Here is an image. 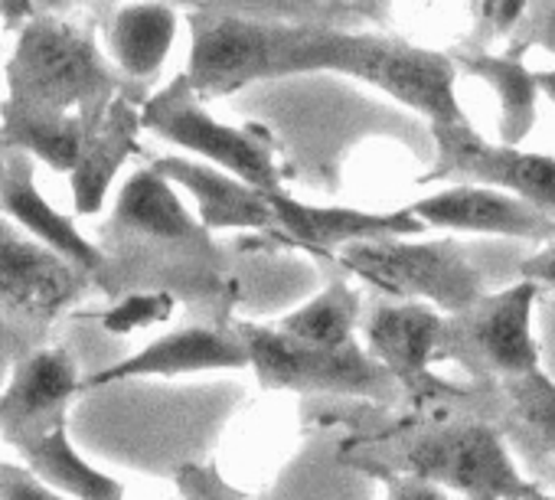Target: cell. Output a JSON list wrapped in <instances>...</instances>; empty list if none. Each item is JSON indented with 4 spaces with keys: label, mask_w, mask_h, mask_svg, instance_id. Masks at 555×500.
<instances>
[{
    "label": "cell",
    "mask_w": 555,
    "mask_h": 500,
    "mask_svg": "<svg viewBox=\"0 0 555 500\" xmlns=\"http://www.w3.org/2000/svg\"><path fill=\"white\" fill-rule=\"evenodd\" d=\"M340 73L422 112L431 125L467 121L454 92V60L389 37L292 24L285 76Z\"/></svg>",
    "instance_id": "obj_1"
},
{
    "label": "cell",
    "mask_w": 555,
    "mask_h": 500,
    "mask_svg": "<svg viewBox=\"0 0 555 500\" xmlns=\"http://www.w3.org/2000/svg\"><path fill=\"white\" fill-rule=\"evenodd\" d=\"M4 102L17 108L95 118L128 86L92 34L63 17L34 14L17 30L4 66Z\"/></svg>",
    "instance_id": "obj_2"
},
{
    "label": "cell",
    "mask_w": 555,
    "mask_h": 500,
    "mask_svg": "<svg viewBox=\"0 0 555 500\" xmlns=\"http://www.w3.org/2000/svg\"><path fill=\"white\" fill-rule=\"evenodd\" d=\"M353 461L431 480L464 500H555L519 474L500 428L480 419L418 425Z\"/></svg>",
    "instance_id": "obj_3"
},
{
    "label": "cell",
    "mask_w": 555,
    "mask_h": 500,
    "mask_svg": "<svg viewBox=\"0 0 555 500\" xmlns=\"http://www.w3.org/2000/svg\"><path fill=\"white\" fill-rule=\"evenodd\" d=\"M337 269L363 279L396 302L431 305L444 318L474 308L487 295L483 275L454 242H357L334 256Z\"/></svg>",
    "instance_id": "obj_4"
},
{
    "label": "cell",
    "mask_w": 555,
    "mask_h": 500,
    "mask_svg": "<svg viewBox=\"0 0 555 500\" xmlns=\"http://www.w3.org/2000/svg\"><path fill=\"white\" fill-rule=\"evenodd\" d=\"M251 370L264 389H298V393H337L389 402L399 386L389 370L360 344L311 347L274 324H238Z\"/></svg>",
    "instance_id": "obj_5"
},
{
    "label": "cell",
    "mask_w": 555,
    "mask_h": 500,
    "mask_svg": "<svg viewBox=\"0 0 555 500\" xmlns=\"http://www.w3.org/2000/svg\"><path fill=\"white\" fill-rule=\"evenodd\" d=\"M141 121L160 141L193 151L206 164L258 187L268 193H282V167L271 138L258 125L232 128L212 118L199 95L190 89L186 76H177L167 89L151 95L141 108Z\"/></svg>",
    "instance_id": "obj_6"
},
{
    "label": "cell",
    "mask_w": 555,
    "mask_h": 500,
    "mask_svg": "<svg viewBox=\"0 0 555 500\" xmlns=\"http://www.w3.org/2000/svg\"><path fill=\"white\" fill-rule=\"evenodd\" d=\"M539 285L516 282L487 292L474 308L444 321L438 360H454L483 383L513 380L539 370V344L532 337V305Z\"/></svg>",
    "instance_id": "obj_7"
},
{
    "label": "cell",
    "mask_w": 555,
    "mask_h": 500,
    "mask_svg": "<svg viewBox=\"0 0 555 500\" xmlns=\"http://www.w3.org/2000/svg\"><path fill=\"white\" fill-rule=\"evenodd\" d=\"M288 24L196 14L186 82L199 99H222L261 79H282V47Z\"/></svg>",
    "instance_id": "obj_8"
},
{
    "label": "cell",
    "mask_w": 555,
    "mask_h": 500,
    "mask_svg": "<svg viewBox=\"0 0 555 500\" xmlns=\"http://www.w3.org/2000/svg\"><path fill=\"white\" fill-rule=\"evenodd\" d=\"M435 164L422 177L425 183L451 180L470 187H490L513 193L555 216V161L545 154H526L513 144H490L470 121L431 125Z\"/></svg>",
    "instance_id": "obj_9"
},
{
    "label": "cell",
    "mask_w": 555,
    "mask_h": 500,
    "mask_svg": "<svg viewBox=\"0 0 555 500\" xmlns=\"http://www.w3.org/2000/svg\"><path fill=\"white\" fill-rule=\"evenodd\" d=\"M444 315L418 302H376L363 318L370 354L389 370L396 386L418 406L464 396L461 386L441 380L431 363L438 360L444 337Z\"/></svg>",
    "instance_id": "obj_10"
},
{
    "label": "cell",
    "mask_w": 555,
    "mask_h": 500,
    "mask_svg": "<svg viewBox=\"0 0 555 500\" xmlns=\"http://www.w3.org/2000/svg\"><path fill=\"white\" fill-rule=\"evenodd\" d=\"M86 292V272L66 262L0 213V311L24 321H53Z\"/></svg>",
    "instance_id": "obj_11"
},
{
    "label": "cell",
    "mask_w": 555,
    "mask_h": 500,
    "mask_svg": "<svg viewBox=\"0 0 555 500\" xmlns=\"http://www.w3.org/2000/svg\"><path fill=\"white\" fill-rule=\"evenodd\" d=\"M278 213V235L308 248L314 256L334 259L340 248L357 242H386V239H409L425 229V222L405 206L392 213H370L350 206H311L292 200L285 190L271 193Z\"/></svg>",
    "instance_id": "obj_12"
},
{
    "label": "cell",
    "mask_w": 555,
    "mask_h": 500,
    "mask_svg": "<svg viewBox=\"0 0 555 500\" xmlns=\"http://www.w3.org/2000/svg\"><path fill=\"white\" fill-rule=\"evenodd\" d=\"M0 213L17 229L50 245L66 262L95 275L105 269V253L82 235L69 213H60L37 183V161L21 151H0Z\"/></svg>",
    "instance_id": "obj_13"
},
{
    "label": "cell",
    "mask_w": 555,
    "mask_h": 500,
    "mask_svg": "<svg viewBox=\"0 0 555 500\" xmlns=\"http://www.w3.org/2000/svg\"><path fill=\"white\" fill-rule=\"evenodd\" d=\"M251 367L245 341L235 328H183L173 334H164L141 347L138 354L92 373L82 380V389L115 386L125 380H157V376H190V373H216V370H245Z\"/></svg>",
    "instance_id": "obj_14"
},
{
    "label": "cell",
    "mask_w": 555,
    "mask_h": 500,
    "mask_svg": "<svg viewBox=\"0 0 555 500\" xmlns=\"http://www.w3.org/2000/svg\"><path fill=\"white\" fill-rule=\"evenodd\" d=\"M425 226L477 232V235H506L526 242H552L555 239V216L490 187L454 183L441 193L422 196L409 206Z\"/></svg>",
    "instance_id": "obj_15"
},
{
    "label": "cell",
    "mask_w": 555,
    "mask_h": 500,
    "mask_svg": "<svg viewBox=\"0 0 555 500\" xmlns=\"http://www.w3.org/2000/svg\"><path fill=\"white\" fill-rule=\"evenodd\" d=\"M151 167L164 174L177 190L190 193L203 229H261L278 232V213L268 190H258L206 161L154 157Z\"/></svg>",
    "instance_id": "obj_16"
},
{
    "label": "cell",
    "mask_w": 555,
    "mask_h": 500,
    "mask_svg": "<svg viewBox=\"0 0 555 500\" xmlns=\"http://www.w3.org/2000/svg\"><path fill=\"white\" fill-rule=\"evenodd\" d=\"M141 108H144L141 99H134L131 92H121L102 115L89 118L82 157L76 170L69 174L73 203L79 216H95L105 206L118 170L138 151V131L144 128Z\"/></svg>",
    "instance_id": "obj_17"
},
{
    "label": "cell",
    "mask_w": 555,
    "mask_h": 500,
    "mask_svg": "<svg viewBox=\"0 0 555 500\" xmlns=\"http://www.w3.org/2000/svg\"><path fill=\"white\" fill-rule=\"evenodd\" d=\"M76 393H82V376L66 350L30 354L0 393V432L14 445L34 428L63 419Z\"/></svg>",
    "instance_id": "obj_18"
},
{
    "label": "cell",
    "mask_w": 555,
    "mask_h": 500,
    "mask_svg": "<svg viewBox=\"0 0 555 500\" xmlns=\"http://www.w3.org/2000/svg\"><path fill=\"white\" fill-rule=\"evenodd\" d=\"M112 229L144 239H160V242H206L203 222L193 219L177 187L151 164L134 170L118 190L112 209Z\"/></svg>",
    "instance_id": "obj_19"
},
{
    "label": "cell",
    "mask_w": 555,
    "mask_h": 500,
    "mask_svg": "<svg viewBox=\"0 0 555 500\" xmlns=\"http://www.w3.org/2000/svg\"><path fill=\"white\" fill-rule=\"evenodd\" d=\"M177 43V14L160 0H134L115 11L105 27V56L121 79H154Z\"/></svg>",
    "instance_id": "obj_20"
},
{
    "label": "cell",
    "mask_w": 555,
    "mask_h": 500,
    "mask_svg": "<svg viewBox=\"0 0 555 500\" xmlns=\"http://www.w3.org/2000/svg\"><path fill=\"white\" fill-rule=\"evenodd\" d=\"M14 448L37 477L73 500H125V487L79 454L69 438L66 415L17 438Z\"/></svg>",
    "instance_id": "obj_21"
},
{
    "label": "cell",
    "mask_w": 555,
    "mask_h": 500,
    "mask_svg": "<svg viewBox=\"0 0 555 500\" xmlns=\"http://www.w3.org/2000/svg\"><path fill=\"white\" fill-rule=\"evenodd\" d=\"M86 115L30 112L11 102H0V151L30 154L37 164H47L56 174L76 170L86 148Z\"/></svg>",
    "instance_id": "obj_22"
},
{
    "label": "cell",
    "mask_w": 555,
    "mask_h": 500,
    "mask_svg": "<svg viewBox=\"0 0 555 500\" xmlns=\"http://www.w3.org/2000/svg\"><path fill=\"white\" fill-rule=\"evenodd\" d=\"M360 321H363V302L344 272V275H334L321 295H314L311 302H305L282 321H274V328L311 347H344L357 341L353 331Z\"/></svg>",
    "instance_id": "obj_23"
},
{
    "label": "cell",
    "mask_w": 555,
    "mask_h": 500,
    "mask_svg": "<svg viewBox=\"0 0 555 500\" xmlns=\"http://www.w3.org/2000/svg\"><path fill=\"white\" fill-rule=\"evenodd\" d=\"M454 66L467 69L470 76L483 79L500 99V138L503 144H519L535 125V95L539 82L516 56H457Z\"/></svg>",
    "instance_id": "obj_24"
},
{
    "label": "cell",
    "mask_w": 555,
    "mask_h": 500,
    "mask_svg": "<svg viewBox=\"0 0 555 500\" xmlns=\"http://www.w3.org/2000/svg\"><path fill=\"white\" fill-rule=\"evenodd\" d=\"M493 386H500L509 406V419L526 435V441L535 451L555 454V380L539 367L532 373L500 380Z\"/></svg>",
    "instance_id": "obj_25"
},
{
    "label": "cell",
    "mask_w": 555,
    "mask_h": 500,
    "mask_svg": "<svg viewBox=\"0 0 555 500\" xmlns=\"http://www.w3.org/2000/svg\"><path fill=\"white\" fill-rule=\"evenodd\" d=\"M170 308H173V298L170 295H134L128 298L125 305H118L108 318H105V328L115 331V334H128V331H141V328H151L164 318H170Z\"/></svg>",
    "instance_id": "obj_26"
},
{
    "label": "cell",
    "mask_w": 555,
    "mask_h": 500,
    "mask_svg": "<svg viewBox=\"0 0 555 500\" xmlns=\"http://www.w3.org/2000/svg\"><path fill=\"white\" fill-rule=\"evenodd\" d=\"M0 500H73L37 477L27 464L0 461Z\"/></svg>",
    "instance_id": "obj_27"
},
{
    "label": "cell",
    "mask_w": 555,
    "mask_h": 500,
    "mask_svg": "<svg viewBox=\"0 0 555 500\" xmlns=\"http://www.w3.org/2000/svg\"><path fill=\"white\" fill-rule=\"evenodd\" d=\"M360 467H366L373 477H379L386 484V500H457L454 493H448L444 487L431 484V480H422V477H412V474H396V471H386L379 464H366V461H357Z\"/></svg>",
    "instance_id": "obj_28"
},
{
    "label": "cell",
    "mask_w": 555,
    "mask_h": 500,
    "mask_svg": "<svg viewBox=\"0 0 555 500\" xmlns=\"http://www.w3.org/2000/svg\"><path fill=\"white\" fill-rule=\"evenodd\" d=\"M480 21L493 30V34H506L519 24L526 0H477Z\"/></svg>",
    "instance_id": "obj_29"
},
{
    "label": "cell",
    "mask_w": 555,
    "mask_h": 500,
    "mask_svg": "<svg viewBox=\"0 0 555 500\" xmlns=\"http://www.w3.org/2000/svg\"><path fill=\"white\" fill-rule=\"evenodd\" d=\"M519 279L522 282H532V285H545V289H555V239L545 242L542 253H535L532 259H526L519 266Z\"/></svg>",
    "instance_id": "obj_30"
},
{
    "label": "cell",
    "mask_w": 555,
    "mask_h": 500,
    "mask_svg": "<svg viewBox=\"0 0 555 500\" xmlns=\"http://www.w3.org/2000/svg\"><path fill=\"white\" fill-rule=\"evenodd\" d=\"M34 0H0V21L4 30H21L34 17Z\"/></svg>",
    "instance_id": "obj_31"
},
{
    "label": "cell",
    "mask_w": 555,
    "mask_h": 500,
    "mask_svg": "<svg viewBox=\"0 0 555 500\" xmlns=\"http://www.w3.org/2000/svg\"><path fill=\"white\" fill-rule=\"evenodd\" d=\"M76 4H86V0H34V11H37V14H53V17H60L63 11H69V8H76Z\"/></svg>",
    "instance_id": "obj_32"
},
{
    "label": "cell",
    "mask_w": 555,
    "mask_h": 500,
    "mask_svg": "<svg viewBox=\"0 0 555 500\" xmlns=\"http://www.w3.org/2000/svg\"><path fill=\"white\" fill-rule=\"evenodd\" d=\"M535 82H539V92L545 99H552V105H555V73H535Z\"/></svg>",
    "instance_id": "obj_33"
},
{
    "label": "cell",
    "mask_w": 555,
    "mask_h": 500,
    "mask_svg": "<svg viewBox=\"0 0 555 500\" xmlns=\"http://www.w3.org/2000/svg\"><path fill=\"white\" fill-rule=\"evenodd\" d=\"M0 56H4V53H0ZM0 92H4V66H0ZM0 102H4V99H0Z\"/></svg>",
    "instance_id": "obj_34"
}]
</instances>
